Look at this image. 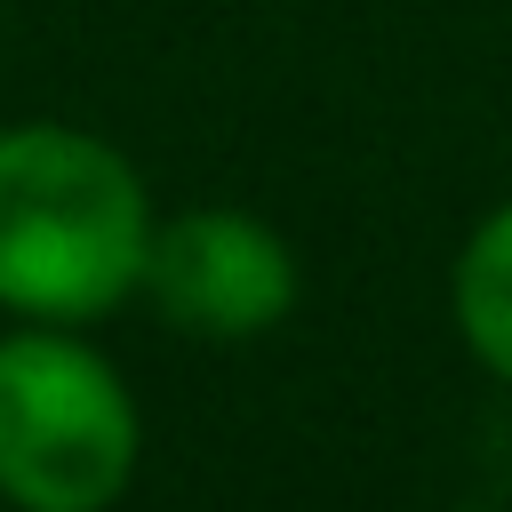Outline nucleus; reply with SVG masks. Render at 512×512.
Here are the masks:
<instances>
[{
  "label": "nucleus",
  "mask_w": 512,
  "mask_h": 512,
  "mask_svg": "<svg viewBox=\"0 0 512 512\" xmlns=\"http://www.w3.org/2000/svg\"><path fill=\"white\" fill-rule=\"evenodd\" d=\"M448 320L464 336V352L512 384V200H496L464 248H456V272H448Z\"/></svg>",
  "instance_id": "obj_4"
},
{
  "label": "nucleus",
  "mask_w": 512,
  "mask_h": 512,
  "mask_svg": "<svg viewBox=\"0 0 512 512\" xmlns=\"http://www.w3.org/2000/svg\"><path fill=\"white\" fill-rule=\"evenodd\" d=\"M144 416L120 368L56 320L0 336V504L8 512H112L136 480Z\"/></svg>",
  "instance_id": "obj_2"
},
{
  "label": "nucleus",
  "mask_w": 512,
  "mask_h": 512,
  "mask_svg": "<svg viewBox=\"0 0 512 512\" xmlns=\"http://www.w3.org/2000/svg\"><path fill=\"white\" fill-rule=\"evenodd\" d=\"M152 192L136 160L72 120L0 128V312L88 328L144 296Z\"/></svg>",
  "instance_id": "obj_1"
},
{
  "label": "nucleus",
  "mask_w": 512,
  "mask_h": 512,
  "mask_svg": "<svg viewBox=\"0 0 512 512\" xmlns=\"http://www.w3.org/2000/svg\"><path fill=\"white\" fill-rule=\"evenodd\" d=\"M456 512H488V504H456Z\"/></svg>",
  "instance_id": "obj_5"
},
{
  "label": "nucleus",
  "mask_w": 512,
  "mask_h": 512,
  "mask_svg": "<svg viewBox=\"0 0 512 512\" xmlns=\"http://www.w3.org/2000/svg\"><path fill=\"white\" fill-rule=\"evenodd\" d=\"M296 248L248 208H184L152 232L144 296L200 344H248L296 312Z\"/></svg>",
  "instance_id": "obj_3"
}]
</instances>
